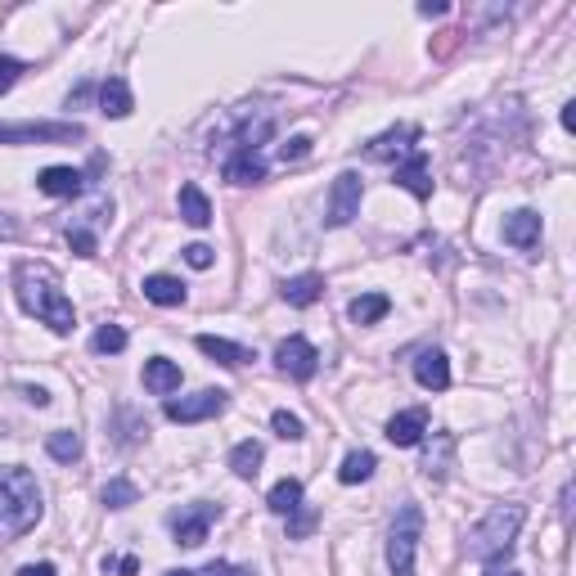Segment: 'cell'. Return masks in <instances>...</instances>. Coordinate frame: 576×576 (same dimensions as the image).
Returning <instances> with one entry per match:
<instances>
[{
  "instance_id": "1",
  "label": "cell",
  "mask_w": 576,
  "mask_h": 576,
  "mask_svg": "<svg viewBox=\"0 0 576 576\" xmlns=\"http://www.w3.org/2000/svg\"><path fill=\"white\" fill-rule=\"evenodd\" d=\"M14 293H18V306H23L27 315H36L41 324H50L54 333L77 329V311H72L68 293H63L59 275H54V266H45V261H18L14 266Z\"/></svg>"
},
{
  "instance_id": "2",
  "label": "cell",
  "mask_w": 576,
  "mask_h": 576,
  "mask_svg": "<svg viewBox=\"0 0 576 576\" xmlns=\"http://www.w3.org/2000/svg\"><path fill=\"white\" fill-rule=\"evenodd\" d=\"M41 522V486L27 468H0V536H23Z\"/></svg>"
},
{
  "instance_id": "3",
  "label": "cell",
  "mask_w": 576,
  "mask_h": 576,
  "mask_svg": "<svg viewBox=\"0 0 576 576\" xmlns=\"http://www.w3.org/2000/svg\"><path fill=\"white\" fill-rule=\"evenodd\" d=\"M522 522H527V504H495L473 531H468V558L477 563H500L513 549Z\"/></svg>"
},
{
  "instance_id": "4",
  "label": "cell",
  "mask_w": 576,
  "mask_h": 576,
  "mask_svg": "<svg viewBox=\"0 0 576 576\" xmlns=\"http://www.w3.org/2000/svg\"><path fill=\"white\" fill-rule=\"evenodd\" d=\"M419 536H423V509L419 504H405V509L396 513L392 531H387V567H392V576H414Z\"/></svg>"
},
{
  "instance_id": "5",
  "label": "cell",
  "mask_w": 576,
  "mask_h": 576,
  "mask_svg": "<svg viewBox=\"0 0 576 576\" xmlns=\"http://www.w3.org/2000/svg\"><path fill=\"white\" fill-rule=\"evenodd\" d=\"M86 140L81 122H0V144H72Z\"/></svg>"
},
{
  "instance_id": "6",
  "label": "cell",
  "mask_w": 576,
  "mask_h": 576,
  "mask_svg": "<svg viewBox=\"0 0 576 576\" xmlns=\"http://www.w3.org/2000/svg\"><path fill=\"white\" fill-rule=\"evenodd\" d=\"M216 518H221V504L198 500V504H189V509H171L167 513V527H171V536H176V545L198 549L207 540V531H212Z\"/></svg>"
},
{
  "instance_id": "7",
  "label": "cell",
  "mask_w": 576,
  "mask_h": 576,
  "mask_svg": "<svg viewBox=\"0 0 576 576\" xmlns=\"http://www.w3.org/2000/svg\"><path fill=\"white\" fill-rule=\"evenodd\" d=\"M360 198H365V180H360L356 171H342V176L333 180V189H329V212H324V225H329V230L351 225L360 216Z\"/></svg>"
},
{
  "instance_id": "8",
  "label": "cell",
  "mask_w": 576,
  "mask_h": 576,
  "mask_svg": "<svg viewBox=\"0 0 576 576\" xmlns=\"http://www.w3.org/2000/svg\"><path fill=\"white\" fill-rule=\"evenodd\" d=\"M225 405H230V392H221V387H203V392L194 396H180V401H167V419L171 423H203V419H216V414H225Z\"/></svg>"
},
{
  "instance_id": "9",
  "label": "cell",
  "mask_w": 576,
  "mask_h": 576,
  "mask_svg": "<svg viewBox=\"0 0 576 576\" xmlns=\"http://www.w3.org/2000/svg\"><path fill=\"white\" fill-rule=\"evenodd\" d=\"M275 365H279V374L306 383V378H315V369H320V351H315L306 338H297V333H293V338H284L275 347Z\"/></svg>"
},
{
  "instance_id": "10",
  "label": "cell",
  "mask_w": 576,
  "mask_h": 576,
  "mask_svg": "<svg viewBox=\"0 0 576 576\" xmlns=\"http://www.w3.org/2000/svg\"><path fill=\"white\" fill-rule=\"evenodd\" d=\"M414 144H419V126L401 122V126H392V131L374 135V140H369L360 153H365L369 162H387V158H410Z\"/></svg>"
},
{
  "instance_id": "11",
  "label": "cell",
  "mask_w": 576,
  "mask_h": 576,
  "mask_svg": "<svg viewBox=\"0 0 576 576\" xmlns=\"http://www.w3.org/2000/svg\"><path fill=\"white\" fill-rule=\"evenodd\" d=\"M392 185L410 189L414 198H432V162H428V153H423V149H414L410 158H405L401 167H396Z\"/></svg>"
},
{
  "instance_id": "12",
  "label": "cell",
  "mask_w": 576,
  "mask_h": 576,
  "mask_svg": "<svg viewBox=\"0 0 576 576\" xmlns=\"http://www.w3.org/2000/svg\"><path fill=\"white\" fill-rule=\"evenodd\" d=\"M504 243H509V248H522V252L536 248L540 243V212L518 207V212L504 216Z\"/></svg>"
},
{
  "instance_id": "13",
  "label": "cell",
  "mask_w": 576,
  "mask_h": 576,
  "mask_svg": "<svg viewBox=\"0 0 576 576\" xmlns=\"http://www.w3.org/2000/svg\"><path fill=\"white\" fill-rule=\"evenodd\" d=\"M423 432H428V410H423V405L387 419V441H392V446H419Z\"/></svg>"
},
{
  "instance_id": "14",
  "label": "cell",
  "mask_w": 576,
  "mask_h": 576,
  "mask_svg": "<svg viewBox=\"0 0 576 576\" xmlns=\"http://www.w3.org/2000/svg\"><path fill=\"white\" fill-rule=\"evenodd\" d=\"M414 378H419V387H428V392H446L450 387V360L446 351L428 347L414 356Z\"/></svg>"
},
{
  "instance_id": "15",
  "label": "cell",
  "mask_w": 576,
  "mask_h": 576,
  "mask_svg": "<svg viewBox=\"0 0 576 576\" xmlns=\"http://www.w3.org/2000/svg\"><path fill=\"white\" fill-rule=\"evenodd\" d=\"M36 189L50 198H77L81 189H86V171L77 167H45L41 176H36Z\"/></svg>"
},
{
  "instance_id": "16",
  "label": "cell",
  "mask_w": 576,
  "mask_h": 576,
  "mask_svg": "<svg viewBox=\"0 0 576 576\" xmlns=\"http://www.w3.org/2000/svg\"><path fill=\"white\" fill-rule=\"evenodd\" d=\"M221 176L230 180V185H257V180H266V158H261V153L239 149V153H230V158H225Z\"/></svg>"
},
{
  "instance_id": "17",
  "label": "cell",
  "mask_w": 576,
  "mask_h": 576,
  "mask_svg": "<svg viewBox=\"0 0 576 576\" xmlns=\"http://www.w3.org/2000/svg\"><path fill=\"white\" fill-rule=\"evenodd\" d=\"M135 108V95L131 86H126V77H108L104 86H99V113L113 117V122H122V117H131Z\"/></svg>"
},
{
  "instance_id": "18",
  "label": "cell",
  "mask_w": 576,
  "mask_h": 576,
  "mask_svg": "<svg viewBox=\"0 0 576 576\" xmlns=\"http://www.w3.org/2000/svg\"><path fill=\"white\" fill-rule=\"evenodd\" d=\"M279 297H284L288 306H315L324 297V275H315V270H306V275H293L279 284Z\"/></svg>"
},
{
  "instance_id": "19",
  "label": "cell",
  "mask_w": 576,
  "mask_h": 576,
  "mask_svg": "<svg viewBox=\"0 0 576 576\" xmlns=\"http://www.w3.org/2000/svg\"><path fill=\"white\" fill-rule=\"evenodd\" d=\"M198 351L203 356H212V360H221V365H230V369H239V365H248V360H257L243 342H230V338H216V333H198Z\"/></svg>"
},
{
  "instance_id": "20",
  "label": "cell",
  "mask_w": 576,
  "mask_h": 576,
  "mask_svg": "<svg viewBox=\"0 0 576 576\" xmlns=\"http://www.w3.org/2000/svg\"><path fill=\"white\" fill-rule=\"evenodd\" d=\"M144 387H149L153 396H171L180 387V365L167 356H153L144 360Z\"/></svg>"
},
{
  "instance_id": "21",
  "label": "cell",
  "mask_w": 576,
  "mask_h": 576,
  "mask_svg": "<svg viewBox=\"0 0 576 576\" xmlns=\"http://www.w3.org/2000/svg\"><path fill=\"white\" fill-rule=\"evenodd\" d=\"M180 221L194 225V230H203V225H212V203H207V194L189 180V185H180Z\"/></svg>"
},
{
  "instance_id": "22",
  "label": "cell",
  "mask_w": 576,
  "mask_h": 576,
  "mask_svg": "<svg viewBox=\"0 0 576 576\" xmlns=\"http://www.w3.org/2000/svg\"><path fill=\"white\" fill-rule=\"evenodd\" d=\"M140 288L153 306H185V297H189V288L180 284L176 275H149Z\"/></svg>"
},
{
  "instance_id": "23",
  "label": "cell",
  "mask_w": 576,
  "mask_h": 576,
  "mask_svg": "<svg viewBox=\"0 0 576 576\" xmlns=\"http://www.w3.org/2000/svg\"><path fill=\"white\" fill-rule=\"evenodd\" d=\"M261 459H266V450H261V441H239V446L230 450V468L234 477H243V482H252V477L261 473Z\"/></svg>"
},
{
  "instance_id": "24",
  "label": "cell",
  "mask_w": 576,
  "mask_h": 576,
  "mask_svg": "<svg viewBox=\"0 0 576 576\" xmlns=\"http://www.w3.org/2000/svg\"><path fill=\"white\" fill-rule=\"evenodd\" d=\"M374 468H378L374 450H351V455H347V459H342V468H338V482H342V486H356V482H369V477H374Z\"/></svg>"
},
{
  "instance_id": "25",
  "label": "cell",
  "mask_w": 576,
  "mask_h": 576,
  "mask_svg": "<svg viewBox=\"0 0 576 576\" xmlns=\"http://www.w3.org/2000/svg\"><path fill=\"white\" fill-rule=\"evenodd\" d=\"M297 504H302V482H297V477H284V482L270 486V495H266V509H270V513L288 518Z\"/></svg>"
},
{
  "instance_id": "26",
  "label": "cell",
  "mask_w": 576,
  "mask_h": 576,
  "mask_svg": "<svg viewBox=\"0 0 576 576\" xmlns=\"http://www.w3.org/2000/svg\"><path fill=\"white\" fill-rule=\"evenodd\" d=\"M387 311H392V302H387V293H360L356 302L347 306V315H351V320H356V324H378Z\"/></svg>"
},
{
  "instance_id": "27",
  "label": "cell",
  "mask_w": 576,
  "mask_h": 576,
  "mask_svg": "<svg viewBox=\"0 0 576 576\" xmlns=\"http://www.w3.org/2000/svg\"><path fill=\"white\" fill-rule=\"evenodd\" d=\"M45 450H50V459H59V464H72V459H81V437L59 428L45 437Z\"/></svg>"
},
{
  "instance_id": "28",
  "label": "cell",
  "mask_w": 576,
  "mask_h": 576,
  "mask_svg": "<svg viewBox=\"0 0 576 576\" xmlns=\"http://www.w3.org/2000/svg\"><path fill=\"white\" fill-rule=\"evenodd\" d=\"M126 329L122 324H99V333L90 338V351H99V356H117V351H126Z\"/></svg>"
},
{
  "instance_id": "29",
  "label": "cell",
  "mask_w": 576,
  "mask_h": 576,
  "mask_svg": "<svg viewBox=\"0 0 576 576\" xmlns=\"http://www.w3.org/2000/svg\"><path fill=\"white\" fill-rule=\"evenodd\" d=\"M99 500H104V509H131V504L140 500V491H135V482H126V477H113V482L99 491Z\"/></svg>"
},
{
  "instance_id": "30",
  "label": "cell",
  "mask_w": 576,
  "mask_h": 576,
  "mask_svg": "<svg viewBox=\"0 0 576 576\" xmlns=\"http://www.w3.org/2000/svg\"><path fill=\"white\" fill-rule=\"evenodd\" d=\"M270 428H275L284 441H302V437H306V423L297 419V414H288V410H275V414H270Z\"/></svg>"
},
{
  "instance_id": "31",
  "label": "cell",
  "mask_w": 576,
  "mask_h": 576,
  "mask_svg": "<svg viewBox=\"0 0 576 576\" xmlns=\"http://www.w3.org/2000/svg\"><path fill=\"white\" fill-rule=\"evenodd\" d=\"M27 72L23 59H14V54H0V95H9L14 90V81Z\"/></svg>"
},
{
  "instance_id": "32",
  "label": "cell",
  "mask_w": 576,
  "mask_h": 576,
  "mask_svg": "<svg viewBox=\"0 0 576 576\" xmlns=\"http://www.w3.org/2000/svg\"><path fill=\"white\" fill-rule=\"evenodd\" d=\"M288 540H302V536H311V527H315V509H306V504H297L293 513H288Z\"/></svg>"
},
{
  "instance_id": "33",
  "label": "cell",
  "mask_w": 576,
  "mask_h": 576,
  "mask_svg": "<svg viewBox=\"0 0 576 576\" xmlns=\"http://www.w3.org/2000/svg\"><path fill=\"white\" fill-rule=\"evenodd\" d=\"M68 248L77 252V257H95V252H99V239H95L90 230H81V225H72V230H68Z\"/></svg>"
},
{
  "instance_id": "34",
  "label": "cell",
  "mask_w": 576,
  "mask_h": 576,
  "mask_svg": "<svg viewBox=\"0 0 576 576\" xmlns=\"http://www.w3.org/2000/svg\"><path fill=\"white\" fill-rule=\"evenodd\" d=\"M185 261H189L194 270H207V266L216 261V252L207 248V243H189V248H185Z\"/></svg>"
},
{
  "instance_id": "35",
  "label": "cell",
  "mask_w": 576,
  "mask_h": 576,
  "mask_svg": "<svg viewBox=\"0 0 576 576\" xmlns=\"http://www.w3.org/2000/svg\"><path fill=\"white\" fill-rule=\"evenodd\" d=\"M306 153H311V140H306V135H293V140L279 149V158H284V162H297V158H306Z\"/></svg>"
},
{
  "instance_id": "36",
  "label": "cell",
  "mask_w": 576,
  "mask_h": 576,
  "mask_svg": "<svg viewBox=\"0 0 576 576\" xmlns=\"http://www.w3.org/2000/svg\"><path fill=\"white\" fill-rule=\"evenodd\" d=\"M104 572L135 576V572H140V558H135V554H126V558H104Z\"/></svg>"
},
{
  "instance_id": "37",
  "label": "cell",
  "mask_w": 576,
  "mask_h": 576,
  "mask_svg": "<svg viewBox=\"0 0 576 576\" xmlns=\"http://www.w3.org/2000/svg\"><path fill=\"white\" fill-rule=\"evenodd\" d=\"M207 576H257V572H252V567H234V563H212Z\"/></svg>"
},
{
  "instance_id": "38",
  "label": "cell",
  "mask_w": 576,
  "mask_h": 576,
  "mask_svg": "<svg viewBox=\"0 0 576 576\" xmlns=\"http://www.w3.org/2000/svg\"><path fill=\"white\" fill-rule=\"evenodd\" d=\"M18 576H59V567L54 563H27V567H18Z\"/></svg>"
},
{
  "instance_id": "39",
  "label": "cell",
  "mask_w": 576,
  "mask_h": 576,
  "mask_svg": "<svg viewBox=\"0 0 576 576\" xmlns=\"http://www.w3.org/2000/svg\"><path fill=\"white\" fill-rule=\"evenodd\" d=\"M0 239H18V221L9 212H0Z\"/></svg>"
},
{
  "instance_id": "40",
  "label": "cell",
  "mask_w": 576,
  "mask_h": 576,
  "mask_svg": "<svg viewBox=\"0 0 576 576\" xmlns=\"http://www.w3.org/2000/svg\"><path fill=\"white\" fill-rule=\"evenodd\" d=\"M446 9H450V5H441V0H432V5H419V14H423V18H441V14H446Z\"/></svg>"
},
{
  "instance_id": "41",
  "label": "cell",
  "mask_w": 576,
  "mask_h": 576,
  "mask_svg": "<svg viewBox=\"0 0 576 576\" xmlns=\"http://www.w3.org/2000/svg\"><path fill=\"white\" fill-rule=\"evenodd\" d=\"M23 396H27V401H32V405H50V396H45L41 387H23Z\"/></svg>"
},
{
  "instance_id": "42",
  "label": "cell",
  "mask_w": 576,
  "mask_h": 576,
  "mask_svg": "<svg viewBox=\"0 0 576 576\" xmlns=\"http://www.w3.org/2000/svg\"><path fill=\"white\" fill-rule=\"evenodd\" d=\"M563 126H567V131H576V104H563Z\"/></svg>"
},
{
  "instance_id": "43",
  "label": "cell",
  "mask_w": 576,
  "mask_h": 576,
  "mask_svg": "<svg viewBox=\"0 0 576 576\" xmlns=\"http://www.w3.org/2000/svg\"><path fill=\"white\" fill-rule=\"evenodd\" d=\"M486 576H522V572H518V567H504V572H500V563H491V567H486Z\"/></svg>"
},
{
  "instance_id": "44",
  "label": "cell",
  "mask_w": 576,
  "mask_h": 576,
  "mask_svg": "<svg viewBox=\"0 0 576 576\" xmlns=\"http://www.w3.org/2000/svg\"><path fill=\"white\" fill-rule=\"evenodd\" d=\"M167 576H194V572H185V567H176V572H167Z\"/></svg>"
}]
</instances>
